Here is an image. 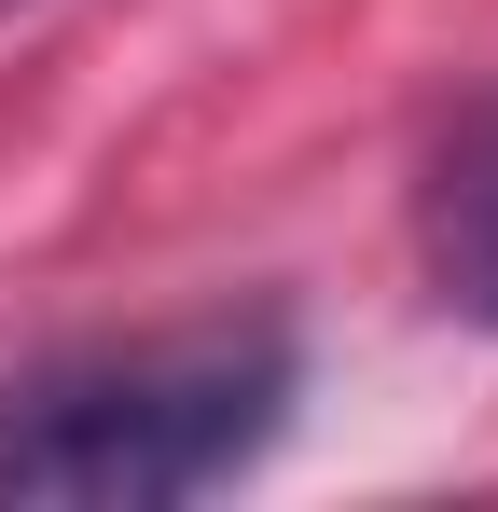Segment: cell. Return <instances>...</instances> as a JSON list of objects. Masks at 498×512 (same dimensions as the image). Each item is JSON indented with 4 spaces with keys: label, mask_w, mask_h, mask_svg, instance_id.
Instances as JSON below:
<instances>
[{
    "label": "cell",
    "mask_w": 498,
    "mask_h": 512,
    "mask_svg": "<svg viewBox=\"0 0 498 512\" xmlns=\"http://www.w3.org/2000/svg\"><path fill=\"white\" fill-rule=\"evenodd\" d=\"M0 14H14V0H0Z\"/></svg>",
    "instance_id": "3957f363"
},
{
    "label": "cell",
    "mask_w": 498,
    "mask_h": 512,
    "mask_svg": "<svg viewBox=\"0 0 498 512\" xmlns=\"http://www.w3.org/2000/svg\"><path fill=\"white\" fill-rule=\"evenodd\" d=\"M305 402V333L277 305H194L153 333H83L0 374V499L14 512H166L249 485Z\"/></svg>",
    "instance_id": "6da1fadb"
},
{
    "label": "cell",
    "mask_w": 498,
    "mask_h": 512,
    "mask_svg": "<svg viewBox=\"0 0 498 512\" xmlns=\"http://www.w3.org/2000/svg\"><path fill=\"white\" fill-rule=\"evenodd\" d=\"M415 277L443 319L498 333V84L457 97L415 153Z\"/></svg>",
    "instance_id": "7a4b0ae2"
}]
</instances>
